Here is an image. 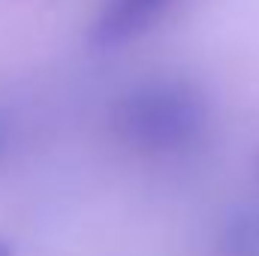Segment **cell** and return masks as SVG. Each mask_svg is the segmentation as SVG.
Listing matches in <instances>:
<instances>
[{
    "label": "cell",
    "instance_id": "2",
    "mask_svg": "<svg viewBox=\"0 0 259 256\" xmlns=\"http://www.w3.org/2000/svg\"><path fill=\"white\" fill-rule=\"evenodd\" d=\"M178 0H100L88 24V46L97 52H121L154 33Z\"/></svg>",
    "mask_w": 259,
    "mask_h": 256
},
{
    "label": "cell",
    "instance_id": "3",
    "mask_svg": "<svg viewBox=\"0 0 259 256\" xmlns=\"http://www.w3.org/2000/svg\"><path fill=\"white\" fill-rule=\"evenodd\" d=\"M220 256H259V208H238L223 220L217 235Z\"/></svg>",
    "mask_w": 259,
    "mask_h": 256
},
{
    "label": "cell",
    "instance_id": "5",
    "mask_svg": "<svg viewBox=\"0 0 259 256\" xmlns=\"http://www.w3.org/2000/svg\"><path fill=\"white\" fill-rule=\"evenodd\" d=\"M0 256H15V244L6 235H0Z\"/></svg>",
    "mask_w": 259,
    "mask_h": 256
},
{
    "label": "cell",
    "instance_id": "4",
    "mask_svg": "<svg viewBox=\"0 0 259 256\" xmlns=\"http://www.w3.org/2000/svg\"><path fill=\"white\" fill-rule=\"evenodd\" d=\"M6 151H9V130H6L3 121H0V160L6 157Z\"/></svg>",
    "mask_w": 259,
    "mask_h": 256
},
{
    "label": "cell",
    "instance_id": "1",
    "mask_svg": "<svg viewBox=\"0 0 259 256\" xmlns=\"http://www.w3.org/2000/svg\"><path fill=\"white\" fill-rule=\"evenodd\" d=\"M214 121L211 97L184 75H154L115 97L106 127L136 157H178L196 148Z\"/></svg>",
    "mask_w": 259,
    "mask_h": 256
},
{
    "label": "cell",
    "instance_id": "6",
    "mask_svg": "<svg viewBox=\"0 0 259 256\" xmlns=\"http://www.w3.org/2000/svg\"><path fill=\"white\" fill-rule=\"evenodd\" d=\"M256 178H259V157H256Z\"/></svg>",
    "mask_w": 259,
    "mask_h": 256
}]
</instances>
